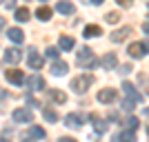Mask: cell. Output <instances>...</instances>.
I'll return each instance as SVG.
<instances>
[{"label":"cell","instance_id":"cell-19","mask_svg":"<svg viewBox=\"0 0 149 142\" xmlns=\"http://www.w3.org/2000/svg\"><path fill=\"white\" fill-rule=\"evenodd\" d=\"M47 93H49V98L54 100V102H58V105H65V102H67V93L58 91V89H47Z\"/></svg>","mask_w":149,"mask_h":142},{"label":"cell","instance_id":"cell-38","mask_svg":"<svg viewBox=\"0 0 149 142\" xmlns=\"http://www.w3.org/2000/svg\"><path fill=\"white\" fill-rule=\"evenodd\" d=\"M5 25H7V20H5V18H0V31L5 29Z\"/></svg>","mask_w":149,"mask_h":142},{"label":"cell","instance_id":"cell-16","mask_svg":"<svg viewBox=\"0 0 149 142\" xmlns=\"http://www.w3.org/2000/svg\"><path fill=\"white\" fill-rule=\"evenodd\" d=\"M67 71H69V64L65 60H56L54 64H51V73L54 76H65Z\"/></svg>","mask_w":149,"mask_h":142},{"label":"cell","instance_id":"cell-10","mask_svg":"<svg viewBox=\"0 0 149 142\" xmlns=\"http://www.w3.org/2000/svg\"><path fill=\"white\" fill-rule=\"evenodd\" d=\"M145 53H147V51H145V44L143 42H131L129 44V56L134 58V60H140Z\"/></svg>","mask_w":149,"mask_h":142},{"label":"cell","instance_id":"cell-25","mask_svg":"<svg viewBox=\"0 0 149 142\" xmlns=\"http://www.w3.org/2000/svg\"><path fill=\"white\" fill-rule=\"evenodd\" d=\"M91 120H93V129H96V133H105V131H107V124L100 122L96 116H91Z\"/></svg>","mask_w":149,"mask_h":142},{"label":"cell","instance_id":"cell-36","mask_svg":"<svg viewBox=\"0 0 149 142\" xmlns=\"http://www.w3.org/2000/svg\"><path fill=\"white\" fill-rule=\"evenodd\" d=\"M58 142H76V140H74V138H69V136H65V138H60Z\"/></svg>","mask_w":149,"mask_h":142},{"label":"cell","instance_id":"cell-31","mask_svg":"<svg viewBox=\"0 0 149 142\" xmlns=\"http://www.w3.org/2000/svg\"><path fill=\"white\" fill-rule=\"evenodd\" d=\"M116 2H118L120 7H125V9H127V7H131V5H134V0H116Z\"/></svg>","mask_w":149,"mask_h":142},{"label":"cell","instance_id":"cell-39","mask_svg":"<svg viewBox=\"0 0 149 142\" xmlns=\"http://www.w3.org/2000/svg\"><path fill=\"white\" fill-rule=\"evenodd\" d=\"M89 2H91V5H102L105 0H89Z\"/></svg>","mask_w":149,"mask_h":142},{"label":"cell","instance_id":"cell-28","mask_svg":"<svg viewBox=\"0 0 149 142\" xmlns=\"http://www.w3.org/2000/svg\"><path fill=\"white\" fill-rule=\"evenodd\" d=\"M105 20L109 22V25H113V22H118V20H120V13H118V11H109V13L105 16Z\"/></svg>","mask_w":149,"mask_h":142},{"label":"cell","instance_id":"cell-1","mask_svg":"<svg viewBox=\"0 0 149 142\" xmlns=\"http://www.w3.org/2000/svg\"><path fill=\"white\" fill-rule=\"evenodd\" d=\"M91 85H93V76L91 73H82V76H76L69 87H71V91H74V93H85Z\"/></svg>","mask_w":149,"mask_h":142},{"label":"cell","instance_id":"cell-27","mask_svg":"<svg viewBox=\"0 0 149 142\" xmlns=\"http://www.w3.org/2000/svg\"><path fill=\"white\" fill-rule=\"evenodd\" d=\"M138 124H140V122H138V118H134V116H131L129 120L125 122V127H127V131H136V129H138Z\"/></svg>","mask_w":149,"mask_h":142},{"label":"cell","instance_id":"cell-26","mask_svg":"<svg viewBox=\"0 0 149 142\" xmlns=\"http://www.w3.org/2000/svg\"><path fill=\"white\" fill-rule=\"evenodd\" d=\"M29 136H31V138H38V140H42V138H45V129H40V127H36V124H33V127L29 129Z\"/></svg>","mask_w":149,"mask_h":142},{"label":"cell","instance_id":"cell-18","mask_svg":"<svg viewBox=\"0 0 149 142\" xmlns=\"http://www.w3.org/2000/svg\"><path fill=\"white\" fill-rule=\"evenodd\" d=\"M100 33H102L100 25H87L85 29H82V36H85V38H98Z\"/></svg>","mask_w":149,"mask_h":142},{"label":"cell","instance_id":"cell-8","mask_svg":"<svg viewBox=\"0 0 149 142\" xmlns=\"http://www.w3.org/2000/svg\"><path fill=\"white\" fill-rule=\"evenodd\" d=\"M20 60H22V51H20V49L13 47V49L5 51V62H7V64H18Z\"/></svg>","mask_w":149,"mask_h":142},{"label":"cell","instance_id":"cell-29","mask_svg":"<svg viewBox=\"0 0 149 142\" xmlns=\"http://www.w3.org/2000/svg\"><path fill=\"white\" fill-rule=\"evenodd\" d=\"M45 56H47V58H54V60H56V58H58V49H56V47H49V49L45 51Z\"/></svg>","mask_w":149,"mask_h":142},{"label":"cell","instance_id":"cell-15","mask_svg":"<svg viewBox=\"0 0 149 142\" xmlns=\"http://www.w3.org/2000/svg\"><path fill=\"white\" fill-rule=\"evenodd\" d=\"M100 64L111 71V69H116V64H118V58H116V53H105L102 60H100Z\"/></svg>","mask_w":149,"mask_h":142},{"label":"cell","instance_id":"cell-23","mask_svg":"<svg viewBox=\"0 0 149 142\" xmlns=\"http://www.w3.org/2000/svg\"><path fill=\"white\" fill-rule=\"evenodd\" d=\"M138 85L145 89V93H149V76L140 71V73H138Z\"/></svg>","mask_w":149,"mask_h":142},{"label":"cell","instance_id":"cell-20","mask_svg":"<svg viewBox=\"0 0 149 142\" xmlns=\"http://www.w3.org/2000/svg\"><path fill=\"white\" fill-rule=\"evenodd\" d=\"M111 142H136V136H134V131H120L118 136H113Z\"/></svg>","mask_w":149,"mask_h":142},{"label":"cell","instance_id":"cell-3","mask_svg":"<svg viewBox=\"0 0 149 142\" xmlns=\"http://www.w3.org/2000/svg\"><path fill=\"white\" fill-rule=\"evenodd\" d=\"M27 62H29V67H31V69H40V67L45 64L42 56H40V53H38L33 47H29V49H27Z\"/></svg>","mask_w":149,"mask_h":142},{"label":"cell","instance_id":"cell-7","mask_svg":"<svg viewBox=\"0 0 149 142\" xmlns=\"http://www.w3.org/2000/svg\"><path fill=\"white\" fill-rule=\"evenodd\" d=\"M13 120L16 122H22V124H27V122H33V113L29 111V109H16L13 111Z\"/></svg>","mask_w":149,"mask_h":142},{"label":"cell","instance_id":"cell-33","mask_svg":"<svg viewBox=\"0 0 149 142\" xmlns=\"http://www.w3.org/2000/svg\"><path fill=\"white\" fill-rule=\"evenodd\" d=\"M27 105H31V107H38V100L33 98V96H29V98H27Z\"/></svg>","mask_w":149,"mask_h":142},{"label":"cell","instance_id":"cell-11","mask_svg":"<svg viewBox=\"0 0 149 142\" xmlns=\"http://www.w3.org/2000/svg\"><path fill=\"white\" fill-rule=\"evenodd\" d=\"M7 80L11 82V85H22L25 82V73L20 69H9L7 71Z\"/></svg>","mask_w":149,"mask_h":142},{"label":"cell","instance_id":"cell-45","mask_svg":"<svg viewBox=\"0 0 149 142\" xmlns=\"http://www.w3.org/2000/svg\"><path fill=\"white\" fill-rule=\"evenodd\" d=\"M0 2H2V0H0Z\"/></svg>","mask_w":149,"mask_h":142},{"label":"cell","instance_id":"cell-21","mask_svg":"<svg viewBox=\"0 0 149 142\" xmlns=\"http://www.w3.org/2000/svg\"><path fill=\"white\" fill-rule=\"evenodd\" d=\"M36 16H38V20L47 22V20L51 18V9H49L47 5H42V7H38V9H36Z\"/></svg>","mask_w":149,"mask_h":142},{"label":"cell","instance_id":"cell-32","mask_svg":"<svg viewBox=\"0 0 149 142\" xmlns=\"http://www.w3.org/2000/svg\"><path fill=\"white\" fill-rule=\"evenodd\" d=\"M9 140H11V133H9V131H5V133L0 136V142H9Z\"/></svg>","mask_w":149,"mask_h":142},{"label":"cell","instance_id":"cell-2","mask_svg":"<svg viewBox=\"0 0 149 142\" xmlns=\"http://www.w3.org/2000/svg\"><path fill=\"white\" fill-rule=\"evenodd\" d=\"M78 64L85 67V69H93L98 64V60H96V56H93V51L89 49V47H82V49L78 51Z\"/></svg>","mask_w":149,"mask_h":142},{"label":"cell","instance_id":"cell-43","mask_svg":"<svg viewBox=\"0 0 149 142\" xmlns=\"http://www.w3.org/2000/svg\"><path fill=\"white\" fill-rule=\"evenodd\" d=\"M147 133H149V127H147Z\"/></svg>","mask_w":149,"mask_h":142},{"label":"cell","instance_id":"cell-22","mask_svg":"<svg viewBox=\"0 0 149 142\" xmlns=\"http://www.w3.org/2000/svg\"><path fill=\"white\" fill-rule=\"evenodd\" d=\"M58 44H60V49L62 51H69V49H74V38L71 36H60V40H58Z\"/></svg>","mask_w":149,"mask_h":142},{"label":"cell","instance_id":"cell-30","mask_svg":"<svg viewBox=\"0 0 149 142\" xmlns=\"http://www.w3.org/2000/svg\"><path fill=\"white\" fill-rule=\"evenodd\" d=\"M134 105H136V102H131V100H125V102H123V109H125V111H131V109H134Z\"/></svg>","mask_w":149,"mask_h":142},{"label":"cell","instance_id":"cell-14","mask_svg":"<svg viewBox=\"0 0 149 142\" xmlns=\"http://www.w3.org/2000/svg\"><path fill=\"white\" fill-rule=\"evenodd\" d=\"M7 38H9L11 42L20 44V42H22V40H25V33H22V29H18V27H11V29L7 31Z\"/></svg>","mask_w":149,"mask_h":142},{"label":"cell","instance_id":"cell-13","mask_svg":"<svg viewBox=\"0 0 149 142\" xmlns=\"http://www.w3.org/2000/svg\"><path fill=\"white\" fill-rule=\"evenodd\" d=\"M56 11L62 13V16H71V13L76 11V7H74V2H69V0H60L56 5Z\"/></svg>","mask_w":149,"mask_h":142},{"label":"cell","instance_id":"cell-42","mask_svg":"<svg viewBox=\"0 0 149 142\" xmlns=\"http://www.w3.org/2000/svg\"><path fill=\"white\" fill-rule=\"evenodd\" d=\"M22 142H31V140H27V138H25V140H22Z\"/></svg>","mask_w":149,"mask_h":142},{"label":"cell","instance_id":"cell-44","mask_svg":"<svg viewBox=\"0 0 149 142\" xmlns=\"http://www.w3.org/2000/svg\"><path fill=\"white\" fill-rule=\"evenodd\" d=\"M147 9H149V5H147Z\"/></svg>","mask_w":149,"mask_h":142},{"label":"cell","instance_id":"cell-40","mask_svg":"<svg viewBox=\"0 0 149 142\" xmlns=\"http://www.w3.org/2000/svg\"><path fill=\"white\" fill-rule=\"evenodd\" d=\"M143 44H145V51H149V40H145Z\"/></svg>","mask_w":149,"mask_h":142},{"label":"cell","instance_id":"cell-37","mask_svg":"<svg viewBox=\"0 0 149 142\" xmlns=\"http://www.w3.org/2000/svg\"><path fill=\"white\" fill-rule=\"evenodd\" d=\"M143 31H145V33L149 36V22H145V25H143Z\"/></svg>","mask_w":149,"mask_h":142},{"label":"cell","instance_id":"cell-34","mask_svg":"<svg viewBox=\"0 0 149 142\" xmlns=\"http://www.w3.org/2000/svg\"><path fill=\"white\" fill-rule=\"evenodd\" d=\"M5 5H7V9H16V0H7Z\"/></svg>","mask_w":149,"mask_h":142},{"label":"cell","instance_id":"cell-5","mask_svg":"<svg viewBox=\"0 0 149 142\" xmlns=\"http://www.w3.org/2000/svg\"><path fill=\"white\" fill-rule=\"evenodd\" d=\"M27 87H29L31 91H42V89H45V78H42V76H38V73L29 76V78H27Z\"/></svg>","mask_w":149,"mask_h":142},{"label":"cell","instance_id":"cell-4","mask_svg":"<svg viewBox=\"0 0 149 142\" xmlns=\"http://www.w3.org/2000/svg\"><path fill=\"white\" fill-rule=\"evenodd\" d=\"M123 91L127 93V100H131V102H143V96H140V93L136 91V89H134V85H131V82H123Z\"/></svg>","mask_w":149,"mask_h":142},{"label":"cell","instance_id":"cell-41","mask_svg":"<svg viewBox=\"0 0 149 142\" xmlns=\"http://www.w3.org/2000/svg\"><path fill=\"white\" fill-rule=\"evenodd\" d=\"M145 116H149V107H147V109H145Z\"/></svg>","mask_w":149,"mask_h":142},{"label":"cell","instance_id":"cell-35","mask_svg":"<svg viewBox=\"0 0 149 142\" xmlns=\"http://www.w3.org/2000/svg\"><path fill=\"white\" fill-rule=\"evenodd\" d=\"M129 71H131V67H129V64H125V67H120V73H129Z\"/></svg>","mask_w":149,"mask_h":142},{"label":"cell","instance_id":"cell-9","mask_svg":"<svg viewBox=\"0 0 149 142\" xmlns=\"http://www.w3.org/2000/svg\"><path fill=\"white\" fill-rule=\"evenodd\" d=\"M113 100H116V89H100L98 91V102L109 105V102H113Z\"/></svg>","mask_w":149,"mask_h":142},{"label":"cell","instance_id":"cell-17","mask_svg":"<svg viewBox=\"0 0 149 142\" xmlns=\"http://www.w3.org/2000/svg\"><path fill=\"white\" fill-rule=\"evenodd\" d=\"M29 16H31V11L27 7H16V9H13V18L18 20V22H27Z\"/></svg>","mask_w":149,"mask_h":142},{"label":"cell","instance_id":"cell-12","mask_svg":"<svg viewBox=\"0 0 149 142\" xmlns=\"http://www.w3.org/2000/svg\"><path fill=\"white\" fill-rule=\"evenodd\" d=\"M65 124H67L69 129H80V127H82V116H78V113H69V116H65Z\"/></svg>","mask_w":149,"mask_h":142},{"label":"cell","instance_id":"cell-6","mask_svg":"<svg viewBox=\"0 0 149 142\" xmlns=\"http://www.w3.org/2000/svg\"><path fill=\"white\" fill-rule=\"evenodd\" d=\"M131 33H134V27H123V29H116L111 33V42H125V40H127V36H131Z\"/></svg>","mask_w":149,"mask_h":142},{"label":"cell","instance_id":"cell-24","mask_svg":"<svg viewBox=\"0 0 149 142\" xmlns=\"http://www.w3.org/2000/svg\"><path fill=\"white\" fill-rule=\"evenodd\" d=\"M42 116H45L47 122H58V113L54 109H42Z\"/></svg>","mask_w":149,"mask_h":142}]
</instances>
